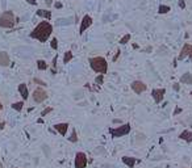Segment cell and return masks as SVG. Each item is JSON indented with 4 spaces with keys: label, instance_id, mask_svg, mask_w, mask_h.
Returning <instances> with one entry per match:
<instances>
[{
    "label": "cell",
    "instance_id": "20",
    "mask_svg": "<svg viewBox=\"0 0 192 168\" xmlns=\"http://www.w3.org/2000/svg\"><path fill=\"white\" fill-rule=\"evenodd\" d=\"M12 108L14 110H17V112H21L24 108V102L23 101H19V102H14V104H12Z\"/></svg>",
    "mask_w": 192,
    "mask_h": 168
},
{
    "label": "cell",
    "instance_id": "33",
    "mask_svg": "<svg viewBox=\"0 0 192 168\" xmlns=\"http://www.w3.org/2000/svg\"><path fill=\"white\" fill-rule=\"evenodd\" d=\"M180 112H182V109H180V108H176V109H175V113H174V116H176V114H179Z\"/></svg>",
    "mask_w": 192,
    "mask_h": 168
},
{
    "label": "cell",
    "instance_id": "12",
    "mask_svg": "<svg viewBox=\"0 0 192 168\" xmlns=\"http://www.w3.org/2000/svg\"><path fill=\"white\" fill-rule=\"evenodd\" d=\"M54 129H55V130H57L61 135H66L67 129H68V124H66V122H63V124H57V125H54Z\"/></svg>",
    "mask_w": 192,
    "mask_h": 168
},
{
    "label": "cell",
    "instance_id": "5",
    "mask_svg": "<svg viewBox=\"0 0 192 168\" xmlns=\"http://www.w3.org/2000/svg\"><path fill=\"white\" fill-rule=\"evenodd\" d=\"M32 97H33L34 102H37V104H41V102H43L46 99H48V92L45 91L43 88H36L33 91V95H32Z\"/></svg>",
    "mask_w": 192,
    "mask_h": 168
},
{
    "label": "cell",
    "instance_id": "39",
    "mask_svg": "<svg viewBox=\"0 0 192 168\" xmlns=\"http://www.w3.org/2000/svg\"><path fill=\"white\" fill-rule=\"evenodd\" d=\"M190 95H191V96H192V92H191V93H190Z\"/></svg>",
    "mask_w": 192,
    "mask_h": 168
},
{
    "label": "cell",
    "instance_id": "3",
    "mask_svg": "<svg viewBox=\"0 0 192 168\" xmlns=\"http://www.w3.org/2000/svg\"><path fill=\"white\" fill-rule=\"evenodd\" d=\"M16 24V19L12 11H5L4 13L0 15V28H5V29H11Z\"/></svg>",
    "mask_w": 192,
    "mask_h": 168
},
{
    "label": "cell",
    "instance_id": "18",
    "mask_svg": "<svg viewBox=\"0 0 192 168\" xmlns=\"http://www.w3.org/2000/svg\"><path fill=\"white\" fill-rule=\"evenodd\" d=\"M37 67H38V70L45 71V70H48V63H46L45 60L39 59V60H37Z\"/></svg>",
    "mask_w": 192,
    "mask_h": 168
},
{
    "label": "cell",
    "instance_id": "9",
    "mask_svg": "<svg viewBox=\"0 0 192 168\" xmlns=\"http://www.w3.org/2000/svg\"><path fill=\"white\" fill-rule=\"evenodd\" d=\"M165 93H166L165 88H158V89H153V91H151V96H153L154 101L157 102V104L162 102V100L165 99Z\"/></svg>",
    "mask_w": 192,
    "mask_h": 168
},
{
    "label": "cell",
    "instance_id": "35",
    "mask_svg": "<svg viewBox=\"0 0 192 168\" xmlns=\"http://www.w3.org/2000/svg\"><path fill=\"white\" fill-rule=\"evenodd\" d=\"M45 2H46V4L50 7V5H52V3H53V0H45Z\"/></svg>",
    "mask_w": 192,
    "mask_h": 168
},
{
    "label": "cell",
    "instance_id": "21",
    "mask_svg": "<svg viewBox=\"0 0 192 168\" xmlns=\"http://www.w3.org/2000/svg\"><path fill=\"white\" fill-rule=\"evenodd\" d=\"M71 59H72V51H66V53H65V55H63V63L67 64Z\"/></svg>",
    "mask_w": 192,
    "mask_h": 168
},
{
    "label": "cell",
    "instance_id": "37",
    "mask_svg": "<svg viewBox=\"0 0 192 168\" xmlns=\"http://www.w3.org/2000/svg\"><path fill=\"white\" fill-rule=\"evenodd\" d=\"M0 168H4V167H3V163L2 162H0Z\"/></svg>",
    "mask_w": 192,
    "mask_h": 168
},
{
    "label": "cell",
    "instance_id": "31",
    "mask_svg": "<svg viewBox=\"0 0 192 168\" xmlns=\"http://www.w3.org/2000/svg\"><path fill=\"white\" fill-rule=\"evenodd\" d=\"M55 67H57V57H54L53 58V69L55 70Z\"/></svg>",
    "mask_w": 192,
    "mask_h": 168
},
{
    "label": "cell",
    "instance_id": "13",
    "mask_svg": "<svg viewBox=\"0 0 192 168\" xmlns=\"http://www.w3.org/2000/svg\"><path fill=\"white\" fill-rule=\"evenodd\" d=\"M122 163H124L125 166H128L129 168H133L137 163V159L132 158V156H122Z\"/></svg>",
    "mask_w": 192,
    "mask_h": 168
},
{
    "label": "cell",
    "instance_id": "6",
    "mask_svg": "<svg viewBox=\"0 0 192 168\" xmlns=\"http://www.w3.org/2000/svg\"><path fill=\"white\" fill-rule=\"evenodd\" d=\"M87 166V156L84 152H77L75 155V168H84Z\"/></svg>",
    "mask_w": 192,
    "mask_h": 168
},
{
    "label": "cell",
    "instance_id": "34",
    "mask_svg": "<svg viewBox=\"0 0 192 168\" xmlns=\"http://www.w3.org/2000/svg\"><path fill=\"white\" fill-rule=\"evenodd\" d=\"M174 89H175V91H179V84L178 83L174 84Z\"/></svg>",
    "mask_w": 192,
    "mask_h": 168
},
{
    "label": "cell",
    "instance_id": "25",
    "mask_svg": "<svg viewBox=\"0 0 192 168\" xmlns=\"http://www.w3.org/2000/svg\"><path fill=\"white\" fill-rule=\"evenodd\" d=\"M68 139H70V142H74V143L78 141V137H77V130H72V134H71V137L68 138Z\"/></svg>",
    "mask_w": 192,
    "mask_h": 168
},
{
    "label": "cell",
    "instance_id": "14",
    "mask_svg": "<svg viewBox=\"0 0 192 168\" xmlns=\"http://www.w3.org/2000/svg\"><path fill=\"white\" fill-rule=\"evenodd\" d=\"M179 138L183 139V141H186V142H188V143H191V142H192V131H190V130H183L182 133H180Z\"/></svg>",
    "mask_w": 192,
    "mask_h": 168
},
{
    "label": "cell",
    "instance_id": "4",
    "mask_svg": "<svg viewBox=\"0 0 192 168\" xmlns=\"http://www.w3.org/2000/svg\"><path fill=\"white\" fill-rule=\"evenodd\" d=\"M109 133L113 138H120V137H124V135L129 134L130 133V125L129 124H124L121 126H117V127H111L109 129Z\"/></svg>",
    "mask_w": 192,
    "mask_h": 168
},
{
    "label": "cell",
    "instance_id": "27",
    "mask_svg": "<svg viewBox=\"0 0 192 168\" xmlns=\"http://www.w3.org/2000/svg\"><path fill=\"white\" fill-rule=\"evenodd\" d=\"M52 110H53V108H46L45 110H42V113H41V116L43 117V116H46V114H49L50 112H52Z\"/></svg>",
    "mask_w": 192,
    "mask_h": 168
},
{
    "label": "cell",
    "instance_id": "16",
    "mask_svg": "<svg viewBox=\"0 0 192 168\" xmlns=\"http://www.w3.org/2000/svg\"><path fill=\"white\" fill-rule=\"evenodd\" d=\"M36 13H37V16L42 17V19H45V20H48V21L52 19V12L48 11V9H38Z\"/></svg>",
    "mask_w": 192,
    "mask_h": 168
},
{
    "label": "cell",
    "instance_id": "7",
    "mask_svg": "<svg viewBox=\"0 0 192 168\" xmlns=\"http://www.w3.org/2000/svg\"><path fill=\"white\" fill-rule=\"evenodd\" d=\"M130 87H132L133 89V92H136L137 95H141L142 92H145L147 89V85L143 83V81H141V80H136V81H133L132 84H130Z\"/></svg>",
    "mask_w": 192,
    "mask_h": 168
},
{
    "label": "cell",
    "instance_id": "19",
    "mask_svg": "<svg viewBox=\"0 0 192 168\" xmlns=\"http://www.w3.org/2000/svg\"><path fill=\"white\" fill-rule=\"evenodd\" d=\"M171 9L168 5H165V4H162V5H159V8H158V12L161 13V15H165V13H167L168 11Z\"/></svg>",
    "mask_w": 192,
    "mask_h": 168
},
{
    "label": "cell",
    "instance_id": "29",
    "mask_svg": "<svg viewBox=\"0 0 192 168\" xmlns=\"http://www.w3.org/2000/svg\"><path fill=\"white\" fill-rule=\"evenodd\" d=\"M120 50H117V51H116V55L113 57V62H116V60H117V58H118V57H120Z\"/></svg>",
    "mask_w": 192,
    "mask_h": 168
},
{
    "label": "cell",
    "instance_id": "22",
    "mask_svg": "<svg viewBox=\"0 0 192 168\" xmlns=\"http://www.w3.org/2000/svg\"><path fill=\"white\" fill-rule=\"evenodd\" d=\"M129 41H130V33H126L124 37L120 40V45H126Z\"/></svg>",
    "mask_w": 192,
    "mask_h": 168
},
{
    "label": "cell",
    "instance_id": "26",
    "mask_svg": "<svg viewBox=\"0 0 192 168\" xmlns=\"http://www.w3.org/2000/svg\"><path fill=\"white\" fill-rule=\"evenodd\" d=\"M178 4H179V8H180V9H184V8H186V2H184V0H179Z\"/></svg>",
    "mask_w": 192,
    "mask_h": 168
},
{
    "label": "cell",
    "instance_id": "2",
    "mask_svg": "<svg viewBox=\"0 0 192 168\" xmlns=\"http://www.w3.org/2000/svg\"><path fill=\"white\" fill-rule=\"evenodd\" d=\"M90 66L97 74H107L108 71V63L105 58H103V57H93V58H91L90 59Z\"/></svg>",
    "mask_w": 192,
    "mask_h": 168
},
{
    "label": "cell",
    "instance_id": "23",
    "mask_svg": "<svg viewBox=\"0 0 192 168\" xmlns=\"http://www.w3.org/2000/svg\"><path fill=\"white\" fill-rule=\"evenodd\" d=\"M95 81L97 84H103L104 83V74H99V76H96V79H95Z\"/></svg>",
    "mask_w": 192,
    "mask_h": 168
},
{
    "label": "cell",
    "instance_id": "11",
    "mask_svg": "<svg viewBox=\"0 0 192 168\" xmlns=\"http://www.w3.org/2000/svg\"><path fill=\"white\" fill-rule=\"evenodd\" d=\"M9 63H11V60H9L8 53L0 51V66H2V67H7V66H9Z\"/></svg>",
    "mask_w": 192,
    "mask_h": 168
},
{
    "label": "cell",
    "instance_id": "10",
    "mask_svg": "<svg viewBox=\"0 0 192 168\" xmlns=\"http://www.w3.org/2000/svg\"><path fill=\"white\" fill-rule=\"evenodd\" d=\"M91 25H92V17H91V16H88V15H86L84 17H83L82 23H80V28H79V34H83L87 29H88L90 26H91Z\"/></svg>",
    "mask_w": 192,
    "mask_h": 168
},
{
    "label": "cell",
    "instance_id": "32",
    "mask_svg": "<svg viewBox=\"0 0 192 168\" xmlns=\"http://www.w3.org/2000/svg\"><path fill=\"white\" fill-rule=\"evenodd\" d=\"M54 7H55V8H58V9H59V8H62V3L57 2V3H55V4H54Z\"/></svg>",
    "mask_w": 192,
    "mask_h": 168
},
{
    "label": "cell",
    "instance_id": "1",
    "mask_svg": "<svg viewBox=\"0 0 192 168\" xmlns=\"http://www.w3.org/2000/svg\"><path fill=\"white\" fill-rule=\"evenodd\" d=\"M53 33V25L49 21H41L33 30L30 32V38L38 40L39 42H46Z\"/></svg>",
    "mask_w": 192,
    "mask_h": 168
},
{
    "label": "cell",
    "instance_id": "17",
    "mask_svg": "<svg viewBox=\"0 0 192 168\" xmlns=\"http://www.w3.org/2000/svg\"><path fill=\"white\" fill-rule=\"evenodd\" d=\"M19 92H20V95L23 96V99H24V100H27V99L29 97L28 87H27V84H25V83H21V84H19Z\"/></svg>",
    "mask_w": 192,
    "mask_h": 168
},
{
    "label": "cell",
    "instance_id": "15",
    "mask_svg": "<svg viewBox=\"0 0 192 168\" xmlns=\"http://www.w3.org/2000/svg\"><path fill=\"white\" fill-rule=\"evenodd\" d=\"M180 83L187 84V85H192V74L186 72L180 76Z\"/></svg>",
    "mask_w": 192,
    "mask_h": 168
},
{
    "label": "cell",
    "instance_id": "36",
    "mask_svg": "<svg viewBox=\"0 0 192 168\" xmlns=\"http://www.w3.org/2000/svg\"><path fill=\"white\" fill-rule=\"evenodd\" d=\"M5 126V122H0V129H4Z\"/></svg>",
    "mask_w": 192,
    "mask_h": 168
},
{
    "label": "cell",
    "instance_id": "24",
    "mask_svg": "<svg viewBox=\"0 0 192 168\" xmlns=\"http://www.w3.org/2000/svg\"><path fill=\"white\" fill-rule=\"evenodd\" d=\"M50 46H52L53 50H57L58 49V40H57V38H53L52 42H50Z\"/></svg>",
    "mask_w": 192,
    "mask_h": 168
},
{
    "label": "cell",
    "instance_id": "30",
    "mask_svg": "<svg viewBox=\"0 0 192 168\" xmlns=\"http://www.w3.org/2000/svg\"><path fill=\"white\" fill-rule=\"evenodd\" d=\"M27 3H29L30 5H36L37 4V0H27Z\"/></svg>",
    "mask_w": 192,
    "mask_h": 168
},
{
    "label": "cell",
    "instance_id": "38",
    "mask_svg": "<svg viewBox=\"0 0 192 168\" xmlns=\"http://www.w3.org/2000/svg\"><path fill=\"white\" fill-rule=\"evenodd\" d=\"M3 109V105H2V102H0V110H2Z\"/></svg>",
    "mask_w": 192,
    "mask_h": 168
},
{
    "label": "cell",
    "instance_id": "28",
    "mask_svg": "<svg viewBox=\"0 0 192 168\" xmlns=\"http://www.w3.org/2000/svg\"><path fill=\"white\" fill-rule=\"evenodd\" d=\"M34 83H37V84H39V85H41V87H45V85H46V83H45V81L39 80V79H37V78H36V79H34Z\"/></svg>",
    "mask_w": 192,
    "mask_h": 168
},
{
    "label": "cell",
    "instance_id": "8",
    "mask_svg": "<svg viewBox=\"0 0 192 168\" xmlns=\"http://www.w3.org/2000/svg\"><path fill=\"white\" fill-rule=\"evenodd\" d=\"M187 57H190V58L192 59V45L191 44H186L183 46L182 50H180V53H179L178 59L182 60L184 58H187Z\"/></svg>",
    "mask_w": 192,
    "mask_h": 168
}]
</instances>
